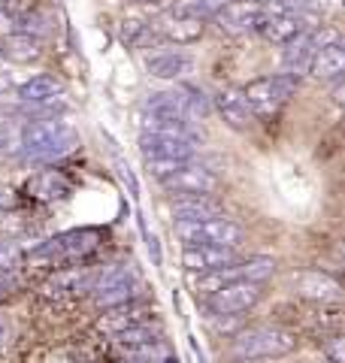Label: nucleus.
Masks as SVG:
<instances>
[{"label": "nucleus", "mask_w": 345, "mask_h": 363, "mask_svg": "<svg viewBox=\"0 0 345 363\" xmlns=\"http://www.w3.org/2000/svg\"><path fill=\"white\" fill-rule=\"evenodd\" d=\"M16 143L25 161H55V157H64L67 152H73L79 136L73 124L61 112H55V116L25 118V124L18 128Z\"/></svg>", "instance_id": "nucleus-1"}, {"label": "nucleus", "mask_w": 345, "mask_h": 363, "mask_svg": "<svg viewBox=\"0 0 345 363\" xmlns=\"http://www.w3.org/2000/svg\"><path fill=\"white\" fill-rule=\"evenodd\" d=\"M297 348V336L285 327L263 324V327H248L234 336V357L236 360H275L285 357Z\"/></svg>", "instance_id": "nucleus-2"}, {"label": "nucleus", "mask_w": 345, "mask_h": 363, "mask_svg": "<svg viewBox=\"0 0 345 363\" xmlns=\"http://www.w3.org/2000/svg\"><path fill=\"white\" fill-rule=\"evenodd\" d=\"M297 88H300V79L294 73H273V76H261L255 82H248L243 88V94L255 118H275L282 112V106L297 94Z\"/></svg>", "instance_id": "nucleus-3"}, {"label": "nucleus", "mask_w": 345, "mask_h": 363, "mask_svg": "<svg viewBox=\"0 0 345 363\" xmlns=\"http://www.w3.org/2000/svg\"><path fill=\"white\" fill-rule=\"evenodd\" d=\"M140 288H143V281H140V276H136V269L131 264H109L100 272H94L88 294L100 309H112V306L136 300Z\"/></svg>", "instance_id": "nucleus-4"}, {"label": "nucleus", "mask_w": 345, "mask_h": 363, "mask_svg": "<svg viewBox=\"0 0 345 363\" xmlns=\"http://www.w3.org/2000/svg\"><path fill=\"white\" fill-rule=\"evenodd\" d=\"M176 236L185 245H224L236 248L243 242V227L230 221L227 215H215V218L203 221H176Z\"/></svg>", "instance_id": "nucleus-5"}, {"label": "nucleus", "mask_w": 345, "mask_h": 363, "mask_svg": "<svg viewBox=\"0 0 345 363\" xmlns=\"http://www.w3.org/2000/svg\"><path fill=\"white\" fill-rule=\"evenodd\" d=\"M160 185L176 197H212L218 191V185H221V179H218L206 164L191 157V161L179 164L172 173H167L160 179Z\"/></svg>", "instance_id": "nucleus-6"}, {"label": "nucleus", "mask_w": 345, "mask_h": 363, "mask_svg": "<svg viewBox=\"0 0 345 363\" xmlns=\"http://www.w3.org/2000/svg\"><path fill=\"white\" fill-rule=\"evenodd\" d=\"M263 297V281H227L224 288L212 291L209 297H203L206 309L212 315H243L251 306H258Z\"/></svg>", "instance_id": "nucleus-7"}, {"label": "nucleus", "mask_w": 345, "mask_h": 363, "mask_svg": "<svg viewBox=\"0 0 345 363\" xmlns=\"http://www.w3.org/2000/svg\"><path fill=\"white\" fill-rule=\"evenodd\" d=\"M140 152L146 161H191L197 155V136H185V133H152L143 130L140 136Z\"/></svg>", "instance_id": "nucleus-8"}, {"label": "nucleus", "mask_w": 345, "mask_h": 363, "mask_svg": "<svg viewBox=\"0 0 345 363\" xmlns=\"http://www.w3.org/2000/svg\"><path fill=\"white\" fill-rule=\"evenodd\" d=\"M261 16H263V6L255 4V0H230V4H224L212 16V21L227 37H246V33L258 28Z\"/></svg>", "instance_id": "nucleus-9"}, {"label": "nucleus", "mask_w": 345, "mask_h": 363, "mask_svg": "<svg viewBox=\"0 0 345 363\" xmlns=\"http://www.w3.org/2000/svg\"><path fill=\"white\" fill-rule=\"evenodd\" d=\"M203 18L197 16H188V13H176V9H170V13L160 16L155 25H152V33L167 43H176V45H191L203 37Z\"/></svg>", "instance_id": "nucleus-10"}, {"label": "nucleus", "mask_w": 345, "mask_h": 363, "mask_svg": "<svg viewBox=\"0 0 345 363\" xmlns=\"http://www.w3.org/2000/svg\"><path fill=\"white\" fill-rule=\"evenodd\" d=\"M91 248H94V233L91 230H70V233H61V236H55V240L43 242L37 252H33V257L49 260V264H64V260L82 257L85 252H91Z\"/></svg>", "instance_id": "nucleus-11"}, {"label": "nucleus", "mask_w": 345, "mask_h": 363, "mask_svg": "<svg viewBox=\"0 0 345 363\" xmlns=\"http://www.w3.org/2000/svg\"><path fill=\"white\" fill-rule=\"evenodd\" d=\"M91 279H94V272L88 267H64L55 276H49V281L43 285V294L49 300H73L79 294H88Z\"/></svg>", "instance_id": "nucleus-12"}, {"label": "nucleus", "mask_w": 345, "mask_h": 363, "mask_svg": "<svg viewBox=\"0 0 345 363\" xmlns=\"http://www.w3.org/2000/svg\"><path fill=\"white\" fill-rule=\"evenodd\" d=\"M115 342H119V348L128 357H155V354H164V339H160V330H158V327H152L148 321L128 327L124 333L115 336Z\"/></svg>", "instance_id": "nucleus-13"}, {"label": "nucleus", "mask_w": 345, "mask_h": 363, "mask_svg": "<svg viewBox=\"0 0 345 363\" xmlns=\"http://www.w3.org/2000/svg\"><path fill=\"white\" fill-rule=\"evenodd\" d=\"M212 106H215L218 116H221V121L234 130H246L251 124V118H255L251 109H248V100L243 94V88H234V85L218 91V94L212 97Z\"/></svg>", "instance_id": "nucleus-14"}, {"label": "nucleus", "mask_w": 345, "mask_h": 363, "mask_svg": "<svg viewBox=\"0 0 345 363\" xmlns=\"http://www.w3.org/2000/svg\"><path fill=\"white\" fill-rule=\"evenodd\" d=\"M294 291L306 300H315V303H339L342 300V288L336 279H330L327 272H318V269H306V272H297L291 279Z\"/></svg>", "instance_id": "nucleus-15"}, {"label": "nucleus", "mask_w": 345, "mask_h": 363, "mask_svg": "<svg viewBox=\"0 0 345 363\" xmlns=\"http://www.w3.org/2000/svg\"><path fill=\"white\" fill-rule=\"evenodd\" d=\"M230 260H236V248H224V245H185V252H182V264L194 276L218 269L230 264Z\"/></svg>", "instance_id": "nucleus-16"}, {"label": "nucleus", "mask_w": 345, "mask_h": 363, "mask_svg": "<svg viewBox=\"0 0 345 363\" xmlns=\"http://www.w3.org/2000/svg\"><path fill=\"white\" fill-rule=\"evenodd\" d=\"M306 70L312 73V79H318V82H339L345 73V45L339 40L318 45Z\"/></svg>", "instance_id": "nucleus-17"}, {"label": "nucleus", "mask_w": 345, "mask_h": 363, "mask_svg": "<svg viewBox=\"0 0 345 363\" xmlns=\"http://www.w3.org/2000/svg\"><path fill=\"white\" fill-rule=\"evenodd\" d=\"M143 321H148V309H143V306H136V303L131 300V303L112 306V309H103L100 321H97V330L115 339L119 333L128 330V327H133V324H143Z\"/></svg>", "instance_id": "nucleus-18"}, {"label": "nucleus", "mask_w": 345, "mask_h": 363, "mask_svg": "<svg viewBox=\"0 0 345 363\" xmlns=\"http://www.w3.org/2000/svg\"><path fill=\"white\" fill-rule=\"evenodd\" d=\"M318 49V37L312 30H303L297 33L294 40L285 43V52H282V64H285V73H300L309 67V61H312V55Z\"/></svg>", "instance_id": "nucleus-19"}, {"label": "nucleus", "mask_w": 345, "mask_h": 363, "mask_svg": "<svg viewBox=\"0 0 345 363\" xmlns=\"http://www.w3.org/2000/svg\"><path fill=\"white\" fill-rule=\"evenodd\" d=\"M146 70L155 79H182L194 70V58L185 52H158L146 61Z\"/></svg>", "instance_id": "nucleus-20"}, {"label": "nucleus", "mask_w": 345, "mask_h": 363, "mask_svg": "<svg viewBox=\"0 0 345 363\" xmlns=\"http://www.w3.org/2000/svg\"><path fill=\"white\" fill-rule=\"evenodd\" d=\"M40 55H43V43L21 30L0 40V58L13 61V64H33V61H40Z\"/></svg>", "instance_id": "nucleus-21"}, {"label": "nucleus", "mask_w": 345, "mask_h": 363, "mask_svg": "<svg viewBox=\"0 0 345 363\" xmlns=\"http://www.w3.org/2000/svg\"><path fill=\"white\" fill-rule=\"evenodd\" d=\"M215 215L224 212L212 197H179L172 203V218L176 221H203V218H215Z\"/></svg>", "instance_id": "nucleus-22"}, {"label": "nucleus", "mask_w": 345, "mask_h": 363, "mask_svg": "<svg viewBox=\"0 0 345 363\" xmlns=\"http://www.w3.org/2000/svg\"><path fill=\"white\" fill-rule=\"evenodd\" d=\"M224 4H230V0H179L176 6V13H188V16H197V18H212L218 9H221Z\"/></svg>", "instance_id": "nucleus-23"}, {"label": "nucleus", "mask_w": 345, "mask_h": 363, "mask_svg": "<svg viewBox=\"0 0 345 363\" xmlns=\"http://www.w3.org/2000/svg\"><path fill=\"white\" fill-rule=\"evenodd\" d=\"M18 260H21V252L16 245H4V242H0V285H4V281L16 272Z\"/></svg>", "instance_id": "nucleus-24"}, {"label": "nucleus", "mask_w": 345, "mask_h": 363, "mask_svg": "<svg viewBox=\"0 0 345 363\" xmlns=\"http://www.w3.org/2000/svg\"><path fill=\"white\" fill-rule=\"evenodd\" d=\"M342 342H345V339H342L339 333H333V336L327 339L324 354H327V360H330V363H345V348H342Z\"/></svg>", "instance_id": "nucleus-25"}, {"label": "nucleus", "mask_w": 345, "mask_h": 363, "mask_svg": "<svg viewBox=\"0 0 345 363\" xmlns=\"http://www.w3.org/2000/svg\"><path fill=\"white\" fill-rule=\"evenodd\" d=\"M124 363H167L164 354H155V357H128Z\"/></svg>", "instance_id": "nucleus-26"}, {"label": "nucleus", "mask_w": 345, "mask_h": 363, "mask_svg": "<svg viewBox=\"0 0 345 363\" xmlns=\"http://www.w3.org/2000/svg\"><path fill=\"white\" fill-rule=\"evenodd\" d=\"M9 342V321L6 318H0V348H4Z\"/></svg>", "instance_id": "nucleus-27"}, {"label": "nucleus", "mask_w": 345, "mask_h": 363, "mask_svg": "<svg viewBox=\"0 0 345 363\" xmlns=\"http://www.w3.org/2000/svg\"><path fill=\"white\" fill-rule=\"evenodd\" d=\"M4 200H6V191H4V188H0V206H4Z\"/></svg>", "instance_id": "nucleus-28"}, {"label": "nucleus", "mask_w": 345, "mask_h": 363, "mask_svg": "<svg viewBox=\"0 0 345 363\" xmlns=\"http://www.w3.org/2000/svg\"><path fill=\"white\" fill-rule=\"evenodd\" d=\"M255 4H261V6H263V4H273V0H255Z\"/></svg>", "instance_id": "nucleus-29"}, {"label": "nucleus", "mask_w": 345, "mask_h": 363, "mask_svg": "<svg viewBox=\"0 0 345 363\" xmlns=\"http://www.w3.org/2000/svg\"><path fill=\"white\" fill-rule=\"evenodd\" d=\"M248 363H255V360H248Z\"/></svg>", "instance_id": "nucleus-30"}]
</instances>
